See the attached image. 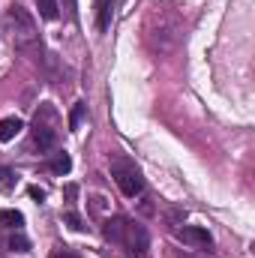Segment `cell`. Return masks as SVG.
<instances>
[{
	"instance_id": "cell-1",
	"label": "cell",
	"mask_w": 255,
	"mask_h": 258,
	"mask_svg": "<svg viewBox=\"0 0 255 258\" xmlns=\"http://www.w3.org/2000/svg\"><path fill=\"white\" fill-rule=\"evenodd\" d=\"M141 39H144L150 54H156V57L171 54L183 39V15H180V9L171 6V3H153L147 9V15H144Z\"/></svg>"
},
{
	"instance_id": "cell-2",
	"label": "cell",
	"mask_w": 255,
	"mask_h": 258,
	"mask_svg": "<svg viewBox=\"0 0 255 258\" xmlns=\"http://www.w3.org/2000/svg\"><path fill=\"white\" fill-rule=\"evenodd\" d=\"M3 33L9 36V42L18 48V51H39L42 45H39V30H36V21H33V15L24 9V6H18V3H12L6 12H3Z\"/></svg>"
},
{
	"instance_id": "cell-3",
	"label": "cell",
	"mask_w": 255,
	"mask_h": 258,
	"mask_svg": "<svg viewBox=\"0 0 255 258\" xmlns=\"http://www.w3.org/2000/svg\"><path fill=\"white\" fill-rule=\"evenodd\" d=\"M102 234H105V240H111V243H120V246H126L132 252H138V255H144L147 252V231H144V225H138V222H129L123 216H114V219H105V225H102Z\"/></svg>"
},
{
	"instance_id": "cell-4",
	"label": "cell",
	"mask_w": 255,
	"mask_h": 258,
	"mask_svg": "<svg viewBox=\"0 0 255 258\" xmlns=\"http://www.w3.org/2000/svg\"><path fill=\"white\" fill-rule=\"evenodd\" d=\"M57 129H60V117H57V108L51 102H42L39 111L33 114V123H30V132H33V144L39 150H51L54 141H57Z\"/></svg>"
},
{
	"instance_id": "cell-5",
	"label": "cell",
	"mask_w": 255,
	"mask_h": 258,
	"mask_svg": "<svg viewBox=\"0 0 255 258\" xmlns=\"http://www.w3.org/2000/svg\"><path fill=\"white\" fill-rule=\"evenodd\" d=\"M111 177H114V183L120 186V192L126 195V198H135V195H141V189H144L141 171L132 162H126V159H114L111 162Z\"/></svg>"
},
{
	"instance_id": "cell-6",
	"label": "cell",
	"mask_w": 255,
	"mask_h": 258,
	"mask_svg": "<svg viewBox=\"0 0 255 258\" xmlns=\"http://www.w3.org/2000/svg\"><path fill=\"white\" fill-rule=\"evenodd\" d=\"M174 237H177L180 243L195 246V249H210V246H213V237H210L204 228H198V225H183V228H177Z\"/></svg>"
},
{
	"instance_id": "cell-7",
	"label": "cell",
	"mask_w": 255,
	"mask_h": 258,
	"mask_svg": "<svg viewBox=\"0 0 255 258\" xmlns=\"http://www.w3.org/2000/svg\"><path fill=\"white\" fill-rule=\"evenodd\" d=\"M21 129H24L21 117H3V120H0V141H12Z\"/></svg>"
},
{
	"instance_id": "cell-8",
	"label": "cell",
	"mask_w": 255,
	"mask_h": 258,
	"mask_svg": "<svg viewBox=\"0 0 255 258\" xmlns=\"http://www.w3.org/2000/svg\"><path fill=\"white\" fill-rule=\"evenodd\" d=\"M0 225L3 228H12V231H21V225H24V216L18 213V210H0Z\"/></svg>"
},
{
	"instance_id": "cell-9",
	"label": "cell",
	"mask_w": 255,
	"mask_h": 258,
	"mask_svg": "<svg viewBox=\"0 0 255 258\" xmlns=\"http://www.w3.org/2000/svg\"><path fill=\"white\" fill-rule=\"evenodd\" d=\"M111 24V0H96V27L108 30Z\"/></svg>"
},
{
	"instance_id": "cell-10",
	"label": "cell",
	"mask_w": 255,
	"mask_h": 258,
	"mask_svg": "<svg viewBox=\"0 0 255 258\" xmlns=\"http://www.w3.org/2000/svg\"><path fill=\"white\" fill-rule=\"evenodd\" d=\"M48 168H51L54 174H69V168H72V159H69V153H54V156L48 159Z\"/></svg>"
},
{
	"instance_id": "cell-11",
	"label": "cell",
	"mask_w": 255,
	"mask_h": 258,
	"mask_svg": "<svg viewBox=\"0 0 255 258\" xmlns=\"http://www.w3.org/2000/svg\"><path fill=\"white\" fill-rule=\"evenodd\" d=\"M36 9H39V15H42L45 21H54V18L60 15V6H57V0H36Z\"/></svg>"
},
{
	"instance_id": "cell-12",
	"label": "cell",
	"mask_w": 255,
	"mask_h": 258,
	"mask_svg": "<svg viewBox=\"0 0 255 258\" xmlns=\"http://www.w3.org/2000/svg\"><path fill=\"white\" fill-rule=\"evenodd\" d=\"M15 189V171L0 165V192H12Z\"/></svg>"
},
{
	"instance_id": "cell-13",
	"label": "cell",
	"mask_w": 255,
	"mask_h": 258,
	"mask_svg": "<svg viewBox=\"0 0 255 258\" xmlns=\"http://www.w3.org/2000/svg\"><path fill=\"white\" fill-rule=\"evenodd\" d=\"M81 117H84V105L78 102V105L72 108V114H69V129H72V132H75V129L81 126Z\"/></svg>"
},
{
	"instance_id": "cell-14",
	"label": "cell",
	"mask_w": 255,
	"mask_h": 258,
	"mask_svg": "<svg viewBox=\"0 0 255 258\" xmlns=\"http://www.w3.org/2000/svg\"><path fill=\"white\" fill-rule=\"evenodd\" d=\"M9 246L15 249V252H27V237H21V234H12V240H9Z\"/></svg>"
},
{
	"instance_id": "cell-15",
	"label": "cell",
	"mask_w": 255,
	"mask_h": 258,
	"mask_svg": "<svg viewBox=\"0 0 255 258\" xmlns=\"http://www.w3.org/2000/svg\"><path fill=\"white\" fill-rule=\"evenodd\" d=\"M66 222H69V228H75V231H81V228H84L78 213H66Z\"/></svg>"
},
{
	"instance_id": "cell-16",
	"label": "cell",
	"mask_w": 255,
	"mask_h": 258,
	"mask_svg": "<svg viewBox=\"0 0 255 258\" xmlns=\"http://www.w3.org/2000/svg\"><path fill=\"white\" fill-rule=\"evenodd\" d=\"M51 258H78V255H75L72 249H66V246H63V249H54V252H51Z\"/></svg>"
},
{
	"instance_id": "cell-17",
	"label": "cell",
	"mask_w": 255,
	"mask_h": 258,
	"mask_svg": "<svg viewBox=\"0 0 255 258\" xmlns=\"http://www.w3.org/2000/svg\"><path fill=\"white\" fill-rule=\"evenodd\" d=\"M30 195H33L36 201H42V198H45V189H39V186H30Z\"/></svg>"
},
{
	"instance_id": "cell-18",
	"label": "cell",
	"mask_w": 255,
	"mask_h": 258,
	"mask_svg": "<svg viewBox=\"0 0 255 258\" xmlns=\"http://www.w3.org/2000/svg\"><path fill=\"white\" fill-rule=\"evenodd\" d=\"M75 195H78V186H72V183H69V186H66V198H69V201H72V198H75Z\"/></svg>"
}]
</instances>
